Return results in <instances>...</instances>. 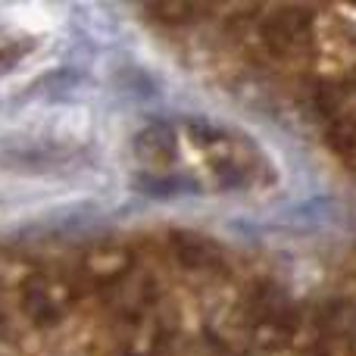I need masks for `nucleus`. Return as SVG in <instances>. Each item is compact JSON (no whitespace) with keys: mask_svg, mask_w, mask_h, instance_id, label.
Segmentation results:
<instances>
[{"mask_svg":"<svg viewBox=\"0 0 356 356\" xmlns=\"http://www.w3.org/2000/svg\"><path fill=\"white\" fill-rule=\"evenodd\" d=\"M129 263H131L129 253L104 250V253H94L91 263H88V269H91V275L100 278V282H113V278H119L125 269H129Z\"/></svg>","mask_w":356,"mask_h":356,"instance_id":"nucleus-4","label":"nucleus"},{"mask_svg":"<svg viewBox=\"0 0 356 356\" xmlns=\"http://www.w3.org/2000/svg\"><path fill=\"white\" fill-rule=\"evenodd\" d=\"M135 156L138 163H144L147 169L154 172H163L175 163L178 156V141H175V131L169 129L166 122H150L147 129L138 131L135 138Z\"/></svg>","mask_w":356,"mask_h":356,"instance_id":"nucleus-1","label":"nucleus"},{"mask_svg":"<svg viewBox=\"0 0 356 356\" xmlns=\"http://www.w3.org/2000/svg\"><path fill=\"white\" fill-rule=\"evenodd\" d=\"M147 13L163 16V19H175V25H184V22L194 19L197 6H188V3H154V6H147Z\"/></svg>","mask_w":356,"mask_h":356,"instance_id":"nucleus-6","label":"nucleus"},{"mask_svg":"<svg viewBox=\"0 0 356 356\" xmlns=\"http://www.w3.org/2000/svg\"><path fill=\"white\" fill-rule=\"evenodd\" d=\"M25 54H29V41L0 29V75H6L13 66H19Z\"/></svg>","mask_w":356,"mask_h":356,"instance_id":"nucleus-5","label":"nucleus"},{"mask_svg":"<svg viewBox=\"0 0 356 356\" xmlns=\"http://www.w3.org/2000/svg\"><path fill=\"white\" fill-rule=\"evenodd\" d=\"M175 253L181 259V266H191V269H207V266L216 263L213 247L197 238H188V234H178L175 238Z\"/></svg>","mask_w":356,"mask_h":356,"instance_id":"nucleus-3","label":"nucleus"},{"mask_svg":"<svg viewBox=\"0 0 356 356\" xmlns=\"http://www.w3.org/2000/svg\"><path fill=\"white\" fill-rule=\"evenodd\" d=\"M22 309L35 325H44V328L56 325L63 316L60 300H56L54 291H50L47 282H41V278H31V282L22 288Z\"/></svg>","mask_w":356,"mask_h":356,"instance_id":"nucleus-2","label":"nucleus"}]
</instances>
